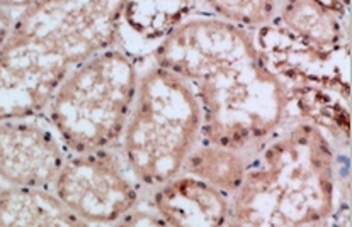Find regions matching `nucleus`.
<instances>
[{"instance_id": "19", "label": "nucleus", "mask_w": 352, "mask_h": 227, "mask_svg": "<svg viewBox=\"0 0 352 227\" xmlns=\"http://www.w3.org/2000/svg\"><path fill=\"white\" fill-rule=\"evenodd\" d=\"M315 2L320 3V5L327 7L329 10H332V12L339 14V16H342V17H347V14H349V10H347L346 7L339 2V0H315Z\"/></svg>"}, {"instance_id": "10", "label": "nucleus", "mask_w": 352, "mask_h": 227, "mask_svg": "<svg viewBox=\"0 0 352 227\" xmlns=\"http://www.w3.org/2000/svg\"><path fill=\"white\" fill-rule=\"evenodd\" d=\"M152 207L167 226L220 227L230 219V197L188 173L157 187Z\"/></svg>"}, {"instance_id": "14", "label": "nucleus", "mask_w": 352, "mask_h": 227, "mask_svg": "<svg viewBox=\"0 0 352 227\" xmlns=\"http://www.w3.org/2000/svg\"><path fill=\"white\" fill-rule=\"evenodd\" d=\"M189 12V0H128L123 14L126 24L145 39L164 38Z\"/></svg>"}, {"instance_id": "8", "label": "nucleus", "mask_w": 352, "mask_h": 227, "mask_svg": "<svg viewBox=\"0 0 352 227\" xmlns=\"http://www.w3.org/2000/svg\"><path fill=\"white\" fill-rule=\"evenodd\" d=\"M70 68L32 43L7 38L0 48V121L46 110Z\"/></svg>"}, {"instance_id": "9", "label": "nucleus", "mask_w": 352, "mask_h": 227, "mask_svg": "<svg viewBox=\"0 0 352 227\" xmlns=\"http://www.w3.org/2000/svg\"><path fill=\"white\" fill-rule=\"evenodd\" d=\"M65 160L52 124L36 117L0 121V182L10 187L52 189Z\"/></svg>"}, {"instance_id": "17", "label": "nucleus", "mask_w": 352, "mask_h": 227, "mask_svg": "<svg viewBox=\"0 0 352 227\" xmlns=\"http://www.w3.org/2000/svg\"><path fill=\"white\" fill-rule=\"evenodd\" d=\"M14 21H16V16L0 7V48H2L3 43L10 36V31L14 27Z\"/></svg>"}, {"instance_id": "5", "label": "nucleus", "mask_w": 352, "mask_h": 227, "mask_svg": "<svg viewBox=\"0 0 352 227\" xmlns=\"http://www.w3.org/2000/svg\"><path fill=\"white\" fill-rule=\"evenodd\" d=\"M128 0H39L17 14L10 38L24 39L68 67L114 48Z\"/></svg>"}, {"instance_id": "2", "label": "nucleus", "mask_w": 352, "mask_h": 227, "mask_svg": "<svg viewBox=\"0 0 352 227\" xmlns=\"http://www.w3.org/2000/svg\"><path fill=\"white\" fill-rule=\"evenodd\" d=\"M191 86L201 107L204 143L250 156L288 117V86L258 45L220 61Z\"/></svg>"}, {"instance_id": "13", "label": "nucleus", "mask_w": 352, "mask_h": 227, "mask_svg": "<svg viewBox=\"0 0 352 227\" xmlns=\"http://www.w3.org/2000/svg\"><path fill=\"white\" fill-rule=\"evenodd\" d=\"M249 160V154L239 150L204 143L201 146H194L186 160L182 173L196 176L223 192L225 195L232 197L242 185Z\"/></svg>"}, {"instance_id": "6", "label": "nucleus", "mask_w": 352, "mask_h": 227, "mask_svg": "<svg viewBox=\"0 0 352 227\" xmlns=\"http://www.w3.org/2000/svg\"><path fill=\"white\" fill-rule=\"evenodd\" d=\"M52 190L85 226L118 224L140 197L126 165L107 150L67 158Z\"/></svg>"}, {"instance_id": "15", "label": "nucleus", "mask_w": 352, "mask_h": 227, "mask_svg": "<svg viewBox=\"0 0 352 227\" xmlns=\"http://www.w3.org/2000/svg\"><path fill=\"white\" fill-rule=\"evenodd\" d=\"M218 19L240 27H264L278 14V0H203Z\"/></svg>"}, {"instance_id": "12", "label": "nucleus", "mask_w": 352, "mask_h": 227, "mask_svg": "<svg viewBox=\"0 0 352 227\" xmlns=\"http://www.w3.org/2000/svg\"><path fill=\"white\" fill-rule=\"evenodd\" d=\"M77 217L52 189H0V227H80Z\"/></svg>"}, {"instance_id": "1", "label": "nucleus", "mask_w": 352, "mask_h": 227, "mask_svg": "<svg viewBox=\"0 0 352 227\" xmlns=\"http://www.w3.org/2000/svg\"><path fill=\"white\" fill-rule=\"evenodd\" d=\"M332 141L310 119L281 126L250 154L242 185L230 199L228 226L327 224L336 212Z\"/></svg>"}, {"instance_id": "11", "label": "nucleus", "mask_w": 352, "mask_h": 227, "mask_svg": "<svg viewBox=\"0 0 352 227\" xmlns=\"http://www.w3.org/2000/svg\"><path fill=\"white\" fill-rule=\"evenodd\" d=\"M286 38L317 60H327L342 48L344 36L349 38V26L342 16L332 12L315 0H283L278 14Z\"/></svg>"}, {"instance_id": "3", "label": "nucleus", "mask_w": 352, "mask_h": 227, "mask_svg": "<svg viewBox=\"0 0 352 227\" xmlns=\"http://www.w3.org/2000/svg\"><path fill=\"white\" fill-rule=\"evenodd\" d=\"M201 122L191 84L159 64L145 70L121 134L123 160L133 178L157 189L182 173L201 138Z\"/></svg>"}, {"instance_id": "18", "label": "nucleus", "mask_w": 352, "mask_h": 227, "mask_svg": "<svg viewBox=\"0 0 352 227\" xmlns=\"http://www.w3.org/2000/svg\"><path fill=\"white\" fill-rule=\"evenodd\" d=\"M36 2H39V0H0V7L6 10H9V12H16V10H19V14L23 12V10L30 9L31 5H34Z\"/></svg>"}, {"instance_id": "7", "label": "nucleus", "mask_w": 352, "mask_h": 227, "mask_svg": "<svg viewBox=\"0 0 352 227\" xmlns=\"http://www.w3.org/2000/svg\"><path fill=\"white\" fill-rule=\"evenodd\" d=\"M257 45L245 27L218 17H191L179 23L153 49V61L194 84L220 61Z\"/></svg>"}, {"instance_id": "4", "label": "nucleus", "mask_w": 352, "mask_h": 227, "mask_svg": "<svg viewBox=\"0 0 352 227\" xmlns=\"http://www.w3.org/2000/svg\"><path fill=\"white\" fill-rule=\"evenodd\" d=\"M138 85L135 61L109 48L70 68L53 93L48 119L72 153L109 150L121 139Z\"/></svg>"}, {"instance_id": "16", "label": "nucleus", "mask_w": 352, "mask_h": 227, "mask_svg": "<svg viewBox=\"0 0 352 227\" xmlns=\"http://www.w3.org/2000/svg\"><path fill=\"white\" fill-rule=\"evenodd\" d=\"M118 226H167L164 222V219L157 214L155 211L153 212H146V211H136V207L133 208L129 214L124 215Z\"/></svg>"}, {"instance_id": "21", "label": "nucleus", "mask_w": 352, "mask_h": 227, "mask_svg": "<svg viewBox=\"0 0 352 227\" xmlns=\"http://www.w3.org/2000/svg\"><path fill=\"white\" fill-rule=\"evenodd\" d=\"M2 187H3V185H2V182H0V189H2Z\"/></svg>"}, {"instance_id": "20", "label": "nucleus", "mask_w": 352, "mask_h": 227, "mask_svg": "<svg viewBox=\"0 0 352 227\" xmlns=\"http://www.w3.org/2000/svg\"><path fill=\"white\" fill-rule=\"evenodd\" d=\"M339 2H340V3H342V5H344V7H346V9H347V10H349V9H351V0H339Z\"/></svg>"}]
</instances>
